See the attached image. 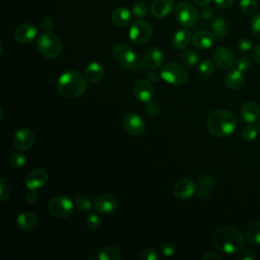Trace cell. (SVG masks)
<instances>
[{"instance_id":"obj_1","label":"cell","mask_w":260,"mask_h":260,"mask_svg":"<svg viewBox=\"0 0 260 260\" xmlns=\"http://www.w3.org/2000/svg\"><path fill=\"white\" fill-rule=\"evenodd\" d=\"M211 242L216 250L225 254L241 252L245 246L243 234L238 229L228 225L216 229L211 236Z\"/></svg>"},{"instance_id":"obj_2","label":"cell","mask_w":260,"mask_h":260,"mask_svg":"<svg viewBox=\"0 0 260 260\" xmlns=\"http://www.w3.org/2000/svg\"><path fill=\"white\" fill-rule=\"evenodd\" d=\"M206 126L208 131L216 137H226L233 134L237 128L236 116L226 110H214L207 119Z\"/></svg>"},{"instance_id":"obj_3","label":"cell","mask_w":260,"mask_h":260,"mask_svg":"<svg viewBox=\"0 0 260 260\" xmlns=\"http://www.w3.org/2000/svg\"><path fill=\"white\" fill-rule=\"evenodd\" d=\"M87 87V80L75 70H67L58 79V90L67 99H76L83 94Z\"/></svg>"},{"instance_id":"obj_4","label":"cell","mask_w":260,"mask_h":260,"mask_svg":"<svg viewBox=\"0 0 260 260\" xmlns=\"http://www.w3.org/2000/svg\"><path fill=\"white\" fill-rule=\"evenodd\" d=\"M38 50L39 52L46 58L54 59L57 58L62 50L61 42L59 38L51 32V31H44L40 35L38 39Z\"/></svg>"},{"instance_id":"obj_5","label":"cell","mask_w":260,"mask_h":260,"mask_svg":"<svg viewBox=\"0 0 260 260\" xmlns=\"http://www.w3.org/2000/svg\"><path fill=\"white\" fill-rule=\"evenodd\" d=\"M160 77L169 84L182 85L188 79V71L185 65L177 62H170L162 67Z\"/></svg>"},{"instance_id":"obj_6","label":"cell","mask_w":260,"mask_h":260,"mask_svg":"<svg viewBox=\"0 0 260 260\" xmlns=\"http://www.w3.org/2000/svg\"><path fill=\"white\" fill-rule=\"evenodd\" d=\"M175 18L184 27L193 26L199 18V13L195 6L187 1H182L175 7Z\"/></svg>"},{"instance_id":"obj_7","label":"cell","mask_w":260,"mask_h":260,"mask_svg":"<svg viewBox=\"0 0 260 260\" xmlns=\"http://www.w3.org/2000/svg\"><path fill=\"white\" fill-rule=\"evenodd\" d=\"M152 37V26L143 19L134 20L129 28V39L135 45H143Z\"/></svg>"},{"instance_id":"obj_8","label":"cell","mask_w":260,"mask_h":260,"mask_svg":"<svg viewBox=\"0 0 260 260\" xmlns=\"http://www.w3.org/2000/svg\"><path fill=\"white\" fill-rule=\"evenodd\" d=\"M113 58L124 69L135 68L138 62L135 52L126 44H118L114 47Z\"/></svg>"},{"instance_id":"obj_9","label":"cell","mask_w":260,"mask_h":260,"mask_svg":"<svg viewBox=\"0 0 260 260\" xmlns=\"http://www.w3.org/2000/svg\"><path fill=\"white\" fill-rule=\"evenodd\" d=\"M73 210V202L67 196H56L48 204L49 213L56 218H66Z\"/></svg>"},{"instance_id":"obj_10","label":"cell","mask_w":260,"mask_h":260,"mask_svg":"<svg viewBox=\"0 0 260 260\" xmlns=\"http://www.w3.org/2000/svg\"><path fill=\"white\" fill-rule=\"evenodd\" d=\"M124 130L131 136L141 135L146 128V124L141 116L136 113L127 114L123 119Z\"/></svg>"},{"instance_id":"obj_11","label":"cell","mask_w":260,"mask_h":260,"mask_svg":"<svg viewBox=\"0 0 260 260\" xmlns=\"http://www.w3.org/2000/svg\"><path fill=\"white\" fill-rule=\"evenodd\" d=\"M119 205L118 198L111 194V193H105L98 196L93 201V208L98 213L101 214H109L114 212Z\"/></svg>"},{"instance_id":"obj_12","label":"cell","mask_w":260,"mask_h":260,"mask_svg":"<svg viewBox=\"0 0 260 260\" xmlns=\"http://www.w3.org/2000/svg\"><path fill=\"white\" fill-rule=\"evenodd\" d=\"M214 64L223 70L232 68L236 63L235 53L226 47H218L212 54Z\"/></svg>"},{"instance_id":"obj_13","label":"cell","mask_w":260,"mask_h":260,"mask_svg":"<svg viewBox=\"0 0 260 260\" xmlns=\"http://www.w3.org/2000/svg\"><path fill=\"white\" fill-rule=\"evenodd\" d=\"M196 189H197V183H195L192 179L182 178L175 183L173 187V192L177 198L185 200L190 198L192 195H194V193L196 192Z\"/></svg>"},{"instance_id":"obj_14","label":"cell","mask_w":260,"mask_h":260,"mask_svg":"<svg viewBox=\"0 0 260 260\" xmlns=\"http://www.w3.org/2000/svg\"><path fill=\"white\" fill-rule=\"evenodd\" d=\"M35 141V135L32 131L28 128H20L18 129L13 136V146L18 151H26L28 150Z\"/></svg>"},{"instance_id":"obj_15","label":"cell","mask_w":260,"mask_h":260,"mask_svg":"<svg viewBox=\"0 0 260 260\" xmlns=\"http://www.w3.org/2000/svg\"><path fill=\"white\" fill-rule=\"evenodd\" d=\"M133 92L137 100L143 103H148L153 98L154 89L150 81L146 79H138L134 83Z\"/></svg>"},{"instance_id":"obj_16","label":"cell","mask_w":260,"mask_h":260,"mask_svg":"<svg viewBox=\"0 0 260 260\" xmlns=\"http://www.w3.org/2000/svg\"><path fill=\"white\" fill-rule=\"evenodd\" d=\"M143 60L150 69H157L164 63V54L156 46H149L143 53Z\"/></svg>"},{"instance_id":"obj_17","label":"cell","mask_w":260,"mask_h":260,"mask_svg":"<svg viewBox=\"0 0 260 260\" xmlns=\"http://www.w3.org/2000/svg\"><path fill=\"white\" fill-rule=\"evenodd\" d=\"M48 182V174L43 169L31 170L24 179V184L28 189L42 188Z\"/></svg>"},{"instance_id":"obj_18","label":"cell","mask_w":260,"mask_h":260,"mask_svg":"<svg viewBox=\"0 0 260 260\" xmlns=\"http://www.w3.org/2000/svg\"><path fill=\"white\" fill-rule=\"evenodd\" d=\"M38 35V29L32 23L26 22L18 25L14 31V38L21 44L31 43Z\"/></svg>"},{"instance_id":"obj_19","label":"cell","mask_w":260,"mask_h":260,"mask_svg":"<svg viewBox=\"0 0 260 260\" xmlns=\"http://www.w3.org/2000/svg\"><path fill=\"white\" fill-rule=\"evenodd\" d=\"M192 44L200 50L209 49L214 43V35L209 30H199L192 36Z\"/></svg>"},{"instance_id":"obj_20","label":"cell","mask_w":260,"mask_h":260,"mask_svg":"<svg viewBox=\"0 0 260 260\" xmlns=\"http://www.w3.org/2000/svg\"><path fill=\"white\" fill-rule=\"evenodd\" d=\"M38 217L31 211H24L16 218V224L19 230L23 232L34 231L38 226Z\"/></svg>"},{"instance_id":"obj_21","label":"cell","mask_w":260,"mask_h":260,"mask_svg":"<svg viewBox=\"0 0 260 260\" xmlns=\"http://www.w3.org/2000/svg\"><path fill=\"white\" fill-rule=\"evenodd\" d=\"M174 8L173 0H154L150 6V12L155 18H164Z\"/></svg>"},{"instance_id":"obj_22","label":"cell","mask_w":260,"mask_h":260,"mask_svg":"<svg viewBox=\"0 0 260 260\" xmlns=\"http://www.w3.org/2000/svg\"><path fill=\"white\" fill-rule=\"evenodd\" d=\"M241 114L245 122L253 124L260 119V106L254 102H247L243 105Z\"/></svg>"},{"instance_id":"obj_23","label":"cell","mask_w":260,"mask_h":260,"mask_svg":"<svg viewBox=\"0 0 260 260\" xmlns=\"http://www.w3.org/2000/svg\"><path fill=\"white\" fill-rule=\"evenodd\" d=\"M111 18H112V21L114 22V24H116L117 26H120V27H124L130 23L132 15L128 8L119 6L113 10Z\"/></svg>"},{"instance_id":"obj_24","label":"cell","mask_w":260,"mask_h":260,"mask_svg":"<svg viewBox=\"0 0 260 260\" xmlns=\"http://www.w3.org/2000/svg\"><path fill=\"white\" fill-rule=\"evenodd\" d=\"M104 73V67L99 62H91L84 69V77L90 83L99 82L103 78Z\"/></svg>"},{"instance_id":"obj_25","label":"cell","mask_w":260,"mask_h":260,"mask_svg":"<svg viewBox=\"0 0 260 260\" xmlns=\"http://www.w3.org/2000/svg\"><path fill=\"white\" fill-rule=\"evenodd\" d=\"M244 81H245V76L243 74V71L238 68L230 71L224 77L225 85L232 90L239 89L244 84Z\"/></svg>"},{"instance_id":"obj_26","label":"cell","mask_w":260,"mask_h":260,"mask_svg":"<svg viewBox=\"0 0 260 260\" xmlns=\"http://www.w3.org/2000/svg\"><path fill=\"white\" fill-rule=\"evenodd\" d=\"M192 37L187 28H181L177 30L172 39V44L177 49H185L189 45Z\"/></svg>"},{"instance_id":"obj_27","label":"cell","mask_w":260,"mask_h":260,"mask_svg":"<svg viewBox=\"0 0 260 260\" xmlns=\"http://www.w3.org/2000/svg\"><path fill=\"white\" fill-rule=\"evenodd\" d=\"M96 257L100 260H119L122 258V253L116 246L107 245L99 250Z\"/></svg>"},{"instance_id":"obj_28","label":"cell","mask_w":260,"mask_h":260,"mask_svg":"<svg viewBox=\"0 0 260 260\" xmlns=\"http://www.w3.org/2000/svg\"><path fill=\"white\" fill-rule=\"evenodd\" d=\"M211 29L215 38L223 40L228 35V23L224 18L216 17L211 22Z\"/></svg>"},{"instance_id":"obj_29","label":"cell","mask_w":260,"mask_h":260,"mask_svg":"<svg viewBox=\"0 0 260 260\" xmlns=\"http://www.w3.org/2000/svg\"><path fill=\"white\" fill-rule=\"evenodd\" d=\"M246 239L251 245L260 246V221H255L247 228Z\"/></svg>"},{"instance_id":"obj_30","label":"cell","mask_w":260,"mask_h":260,"mask_svg":"<svg viewBox=\"0 0 260 260\" xmlns=\"http://www.w3.org/2000/svg\"><path fill=\"white\" fill-rule=\"evenodd\" d=\"M180 59L184 65L193 67L198 63L199 55L192 50H186L180 54Z\"/></svg>"},{"instance_id":"obj_31","label":"cell","mask_w":260,"mask_h":260,"mask_svg":"<svg viewBox=\"0 0 260 260\" xmlns=\"http://www.w3.org/2000/svg\"><path fill=\"white\" fill-rule=\"evenodd\" d=\"M75 206L82 211H87L91 208L92 203L90 198L86 194H78L74 197Z\"/></svg>"},{"instance_id":"obj_32","label":"cell","mask_w":260,"mask_h":260,"mask_svg":"<svg viewBox=\"0 0 260 260\" xmlns=\"http://www.w3.org/2000/svg\"><path fill=\"white\" fill-rule=\"evenodd\" d=\"M240 8L245 15H254L257 11L256 0H240Z\"/></svg>"},{"instance_id":"obj_33","label":"cell","mask_w":260,"mask_h":260,"mask_svg":"<svg viewBox=\"0 0 260 260\" xmlns=\"http://www.w3.org/2000/svg\"><path fill=\"white\" fill-rule=\"evenodd\" d=\"M258 129H256L253 125H247L245 126L242 131H241V135L243 137L244 140L246 141H253L257 138L258 135Z\"/></svg>"},{"instance_id":"obj_34","label":"cell","mask_w":260,"mask_h":260,"mask_svg":"<svg viewBox=\"0 0 260 260\" xmlns=\"http://www.w3.org/2000/svg\"><path fill=\"white\" fill-rule=\"evenodd\" d=\"M9 162L13 168H21L25 165L26 157L21 151L14 152L11 154V156L9 158Z\"/></svg>"},{"instance_id":"obj_35","label":"cell","mask_w":260,"mask_h":260,"mask_svg":"<svg viewBox=\"0 0 260 260\" xmlns=\"http://www.w3.org/2000/svg\"><path fill=\"white\" fill-rule=\"evenodd\" d=\"M11 193V184L10 182L5 179V178H2L0 180V200L2 202H4L10 195Z\"/></svg>"},{"instance_id":"obj_36","label":"cell","mask_w":260,"mask_h":260,"mask_svg":"<svg viewBox=\"0 0 260 260\" xmlns=\"http://www.w3.org/2000/svg\"><path fill=\"white\" fill-rule=\"evenodd\" d=\"M197 186H201V187H205L207 189H212L215 186V180L212 176L208 175V174H203L199 177L198 182H197Z\"/></svg>"},{"instance_id":"obj_37","label":"cell","mask_w":260,"mask_h":260,"mask_svg":"<svg viewBox=\"0 0 260 260\" xmlns=\"http://www.w3.org/2000/svg\"><path fill=\"white\" fill-rule=\"evenodd\" d=\"M132 12L135 16L139 17V18H142V17H145L147 15V12H148V7L147 5L144 3V2H136L133 6H132Z\"/></svg>"},{"instance_id":"obj_38","label":"cell","mask_w":260,"mask_h":260,"mask_svg":"<svg viewBox=\"0 0 260 260\" xmlns=\"http://www.w3.org/2000/svg\"><path fill=\"white\" fill-rule=\"evenodd\" d=\"M213 71H214V62H212L211 60L205 59V60H203L200 63V65H199V72L202 75L208 76V75L212 74Z\"/></svg>"},{"instance_id":"obj_39","label":"cell","mask_w":260,"mask_h":260,"mask_svg":"<svg viewBox=\"0 0 260 260\" xmlns=\"http://www.w3.org/2000/svg\"><path fill=\"white\" fill-rule=\"evenodd\" d=\"M100 224H101V220H100V217L95 214V213H90L86 216V219H85V225L88 230L90 231H95L100 228Z\"/></svg>"},{"instance_id":"obj_40","label":"cell","mask_w":260,"mask_h":260,"mask_svg":"<svg viewBox=\"0 0 260 260\" xmlns=\"http://www.w3.org/2000/svg\"><path fill=\"white\" fill-rule=\"evenodd\" d=\"M145 107V112L149 117H157L158 114L160 113V106L157 102L155 101H149L146 103Z\"/></svg>"},{"instance_id":"obj_41","label":"cell","mask_w":260,"mask_h":260,"mask_svg":"<svg viewBox=\"0 0 260 260\" xmlns=\"http://www.w3.org/2000/svg\"><path fill=\"white\" fill-rule=\"evenodd\" d=\"M250 26L253 35L260 39V12L256 13L253 15L251 21H250Z\"/></svg>"},{"instance_id":"obj_42","label":"cell","mask_w":260,"mask_h":260,"mask_svg":"<svg viewBox=\"0 0 260 260\" xmlns=\"http://www.w3.org/2000/svg\"><path fill=\"white\" fill-rule=\"evenodd\" d=\"M252 66V60L249 56L247 55H244V56H241L238 60H237V68L242 70V71H245V70H248L250 69Z\"/></svg>"},{"instance_id":"obj_43","label":"cell","mask_w":260,"mask_h":260,"mask_svg":"<svg viewBox=\"0 0 260 260\" xmlns=\"http://www.w3.org/2000/svg\"><path fill=\"white\" fill-rule=\"evenodd\" d=\"M140 260H158L159 255L158 252L155 249L148 248L145 249L141 254H140Z\"/></svg>"},{"instance_id":"obj_44","label":"cell","mask_w":260,"mask_h":260,"mask_svg":"<svg viewBox=\"0 0 260 260\" xmlns=\"http://www.w3.org/2000/svg\"><path fill=\"white\" fill-rule=\"evenodd\" d=\"M160 251L161 253L167 256V257H170V256H173L176 252V246L174 243L172 242H165L161 246H160Z\"/></svg>"},{"instance_id":"obj_45","label":"cell","mask_w":260,"mask_h":260,"mask_svg":"<svg viewBox=\"0 0 260 260\" xmlns=\"http://www.w3.org/2000/svg\"><path fill=\"white\" fill-rule=\"evenodd\" d=\"M237 49L240 52H248L252 49V42L248 39H241L237 43Z\"/></svg>"},{"instance_id":"obj_46","label":"cell","mask_w":260,"mask_h":260,"mask_svg":"<svg viewBox=\"0 0 260 260\" xmlns=\"http://www.w3.org/2000/svg\"><path fill=\"white\" fill-rule=\"evenodd\" d=\"M24 200L28 204H35L38 201V194H37L36 190L35 189H28L25 192Z\"/></svg>"},{"instance_id":"obj_47","label":"cell","mask_w":260,"mask_h":260,"mask_svg":"<svg viewBox=\"0 0 260 260\" xmlns=\"http://www.w3.org/2000/svg\"><path fill=\"white\" fill-rule=\"evenodd\" d=\"M195 193H196V196H197L199 199L204 200V199L208 198V196H209V189H207V188H205V187L198 186Z\"/></svg>"},{"instance_id":"obj_48","label":"cell","mask_w":260,"mask_h":260,"mask_svg":"<svg viewBox=\"0 0 260 260\" xmlns=\"http://www.w3.org/2000/svg\"><path fill=\"white\" fill-rule=\"evenodd\" d=\"M54 24H55L54 20L50 17H45L41 22V25H42L43 29L46 30V31H50L54 27Z\"/></svg>"},{"instance_id":"obj_49","label":"cell","mask_w":260,"mask_h":260,"mask_svg":"<svg viewBox=\"0 0 260 260\" xmlns=\"http://www.w3.org/2000/svg\"><path fill=\"white\" fill-rule=\"evenodd\" d=\"M214 3L218 8L226 9L235 3V0H214Z\"/></svg>"},{"instance_id":"obj_50","label":"cell","mask_w":260,"mask_h":260,"mask_svg":"<svg viewBox=\"0 0 260 260\" xmlns=\"http://www.w3.org/2000/svg\"><path fill=\"white\" fill-rule=\"evenodd\" d=\"M241 260H255L257 259V256L254 254V252L250 251V250H246L244 252H242V254L239 257Z\"/></svg>"},{"instance_id":"obj_51","label":"cell","mask_w":260,"mask_h":260,"mask_svg":"<svg viewBox=\"0 0 260 260\" xmlns=\"http://www.w3.org/2000/svg\"><path fill=\"white\" fill-rule=\"evenodd\" d=\"M201 16H202V18L205 19V20L211 19L212 16H213V11H212V9H211V8H208V7H206V6H204V8H203L202 11H201Z\"/></svg>"},{"instance_id":"obj_52","label":"cell","mask_w":260,"mask_h":260,"mask_svg":"<svg viewBox=\"0 0 260 260\" xmlns=\"http://www.w3.org/2000/svg\"><path fill=\"white\" fill-rule=\"evenodd\" d=\"M147 76H148V78L151 80V81H157L158 79H159V77H160V73H158L155 69H151L149 72H148V74H147Z\"/></svg>"},{"instance_id":"obj_53","label":"cell","mask_w":260,"mask_h":260,"mask_svg":"<svg viewBox=\"0 0 260 260\" xmlns=\"http://www.w3.org/2000/svg\"><path fill=\"white\" fill-rule=\"evenodd\" d=\"M221 257L215 253H206L202 256V260H220Z\"/></svg>"},{"instance_id":"obj_54","label":"cell","mask_w":260,"mask_h":260,"mask_svg":"<svg viewBox=\"0 0 260 260\" xmlns=\"http://www.w3.org/2000/svg\"><path fill=\"white\" fill-rule=\"evenodd\" d=\"M253 58H254V60H255L258 64H260V44L257 45V46L254 48V50H253Z\"/></svg>"},{"instance_id":"obj_55","label":"cell","mask_w":260,"mask_h":260,"mask_svg":"<svg viewBox=\"0 0 260 260\" xmlns=\"http://www.w3.org/2000/svg\"><path fill=\"white\" fill-rule=\"evenodd\" d=\"M192 1L199 6H207L211 2V0H192Z\"/></svg>"},{"instance_id":"obj_56","label":"cell","mask_w":260,"mask_h":260,"mask_svg":"<svg viewBox=\"0 0 260 260\" xmlns=\"http://www.w3.org/2000/svg\"><path fill=\"white\" fill-rule=\"evenodd\" d=\"M257 129H258V131H259V133H260V122H259V124H258V128H257Z\"/></svg>"}]
</instances>
